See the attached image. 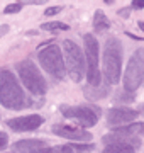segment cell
<instances>
[{
  "instance_id": "6da1fadb",
  "label": "cell",
  "mask_w": 144,
  "mask_h": 153,
  "mask_svg": "<svg viewBox=\"0 0 144 153\" xmlns=\"http://www.w3.org/2000/svg\"><path fill=\"white\" fill-rule=\"evenodd\" d=\"M0 104L5 109H24L29 105L24 90L21 88L15 75L9 70L0 71Z\"/></svg>"
},
{
  "instance_id": "7a4b0ae2",
  "label": "cell",
  "mask_w": 144,
  "mask_h": 153,
  "mask_svg": "<svg viewBox=\"0 0 144 153\" xmlns=\"http://www.w3.org/2000/svg\"><path fill=\"white\" fill-rule=\"evenodd\" d=\"M104 76L107 83L115 85L122 71V46L119 39L110 38L104 48Z\"/></svg>"
},
{
  "instance_id": "3957f363",
  "label": "cell",
  "mask_w": 144,
  "mask_h": 153,
  "mask_svg": "<svg viewBox=\"0 0 144 153\" xmlns=\"http://www.w3.org/2000/svg\"><path fill=\"white\" fill-rule=\"evenodd\" d=\"M17 71H19V76H21V82L26 85L29 92L32 95H44L46 90H48V85H46V80L43 73L39 71V68L34 65L31 60H24L17 65Z\"/></svg>"
},
{
  "instance_id": "277c9868",
  "label": "cell",
  "mask_w": 144,
  "mask_h": 153,
  "mask_svg": "<svg viewBox=\"0 0 144 153\" xmlns=\"http://www.w3.org/2000/svg\"><path fill=\"white\" fill-rule=\"evenodd\" d=\"M65 49V63H66V70L70 73L73 82H82V78L87 73L85 68V55L76 43H73L71 39H65L63 43Z\"/></svg>"
},
{
  "instance_id": "5b68a950",
  "label": "cell",
  "mask_w": 144,
  "mask_h": 153,
  "mask_svg": "<svg viewBox=\"0 0 144 153\" xmlns=\"http://www.w3.org/2000/svg\"><path fill=\"white\" fill-rule=\"evenodd\" d=\"M37 58H39L41 66L49 75H53L58 80L65 78V75H66V63H65L63 55H61L60 48L56 44H51V46H46L44 49H41Z\"/></svg>"
},
{
  "instance_id": "8992f818",
  "label": "cell",
  "mask_w": 144,
  "mask_h": 153,
  "mask_svg": "<svg viewBox=\"0 0 144 153\" xmlns=\"http://www.w3.org/2000/svg\"><path fill=\"white\" fill-rule=\"evenodd\" d=\"M144 78V49H136L124 73V87L129 92L137 90Z\"/></svg>"
},
{
  "instance_id": "52a82bcc",
  "label": "cell",
  "mask_w": 144,
  "mask_h": 153,
  "mask_svg": "<svg viewBox=\"0 0 144 153\" xmlns=\"http://www.w3.org/2000/svg\"><path fill=\"white\" fill-rule=\"evenodd\" d=\"M85 55H87V78L92 87H100L98 70V43L93 34H85Z\"/></svg>"
},
{
  "instance_id": "ba28073f",
  "label": "cell",
  "mask_w": 144,
  "mask_h": 153,
  "mask_svg": "<svg viewBox=\"0 0 144 153\" xmlns=\"http://www.w3.org/2000/svg\"><path fill=\"white\" fill-rule=\"evenodd\" d=\"M61 114L70 119H76L78 124L83 128H93L98 123V112L90 107H68L63 105L61 107Z\"/></svg>"
},
{
  "instance_id": "9c48e42d",
  "label": "cell",
  "mask_w": 144,
  "mask_h": 153,
  "mask_svg": "<svg viewBox=\"0 0 144 153\" xmlns=\"http://www.w3.org/2000/svg\"><path fill=\"white\" fill-rule=\"evenodd\" d=\"M43 123H44L43 116L31 114V116H21V117L9 119L7 126L10 128L12 131H32V129H37Z\"/></svg>"
},
{
  "instance_id": "30bf717a",
  "label": "cell",
  "mask_w": 144,
  "mask_h": 153,
  "mask_svg": "<svg viewBox=\"0 0 144 153\" xmlns=\"http://www.w3.org/2000/svg\"><path fill=\"white\" fill-rule=\"evenodd\" d=\"M54 134L61 138H66V140H73V141L83 143V141H90L92 140V134L85 129H80V128H73V126H60L56 124L51 128Z\"/></svg>"
},
{
  "instance_id": "8fae6325",
  "label": "cell",
  "mask_w": 144,
  "mask_h": 153,
  "mask_svg": "<svg viewBox=\"0 0 144 153\" xmlns=\"http://www.w3.org/2000/svg\"><path fill=\"white\" fill-rule=\"evenodd\" d=\"M139 116L137 111L132 109H110L107 114L109 124H120V123H131Z\"/></svg>"
},
{
  "instance_id": "7c38bea8",
  "label": "cell",
  "mask_w": 144,
  "mask_h": 153,
  "mask_svg": "<svg viewBox=\"0 0 144 153\" xmlns=\"http://www.w3.org/2000/svg\"><path fill=\"white\" fill-rule=\"evenodd\" d=\"M48 146V143L43 140H21L14 143V148L22 153H39Z\"/></svg>"
},
{
  "instance_id": "4fadbf2b",
  "label": "cell",
  "mask_w": 144,
  "mask_h": 153,
  "mask_svg": "<svg viewBox=\"0 0 144 153\" xmlns=\"http://www.w3.org/2000/svg\"><path fill=\"white\" fill-rule=\"evenodd\" d=\"M104 143L105 145H132L134 148L137 146V145H141V141L139 140H134V138L131 136H122V134H107V136H104Z\"/></svg>"
},
{
  "instance_id": "5bb4252c",
  "label": "cell",
  "mask_w": 144,
  "mask_h": 153,
  "mask_svg": "<svg viewBox=\"0 0 144 153\" xmlns=\"http://www.w3.org/2000/svg\"><path fill=\"white\" fill-rule=\"evenodd\" d=\"M115 134H122V136H144V123H132V124L126 126V128H117Z\"/></svg>"
},
{
  "instance_id": "9a60e30c",
  "label": "cell",
  "mask_w": 144,
  "mask_h": 153,
  "mask_svg": "<svg viewBox=\"0 0 144 153\" xmlns=\"http://www.w3.org/2000/svg\"><path fill=\"white\" fill-rule=\"evenodd\" d=\"M93 27H95V31H97V33H104V31H107V29L110 27V21L107 19V16H105L102 10H97V12H95Z\"/></svg>"
},
{
  "instance_id": "2e32d148",
  "label": "cell",
  "mask_w": 144,
  "mask_h": 153,
  "mask_svg": "<svg viewBox=\"0 0 144 153\" xmlns=\"http://www.w3.org/2000/svg\"><path fill=\"white\" fill-rule=\"evenodd\" d=\"M102 153H134L132 145H107Z\"/></svg>"
},
{
  "instance_id": "e0dca14e",
  "label": "cell",
  "mask_w": 144,
  "mask_h": 153,
  "mask_svg": "<svg viewBox=\"0 0 144 153\" xmlns=\"http://www.w3.org/2000/svg\"><path fill=\"white\" fill-rule=\"evenodd\" d=\"M41 27L44 31H68L70 26L65 24V22H44Z\"/></svg>"
},
{
  "instance_id": "ac0fdd59",
  "label": "cell",
  "mask_w": 144,
  "mask_h": 153,
  "mask_svg": "<svg viewBox=\"0 0 144 153\" xmlns=\"http://www.w3.org/2000/svg\"><path fill=\"white\" fill-rule=\"evenodd\" d=\"M22 9V4H10V5L5 7V14H15Z\"/></svg>"
},
{
  "instance_id": "d6986e66",
  "label": "cell",
  "mask_w": 144,
  "mask_h": 153,
  "mask_svg": "<svg viewBox=\"0 0 144 153\" xmlns=\"http://www.w3.org/2000/svg\"><path fill=\"white\" fill-rule=\"evenodd\" d=\"M7 143H9V138H7V134L0 131V150H4V148L7 146Z\"/></svg>"
},
{
  "instance_id": "ffe728a7",
  "label": "cell",
  "mask_w": 144,
  "mask_h": 153,
  "mask_svg": "<svg viewBox=\"0 0 144 153\" xmlns=\"http://www.w3.org/2000/svg\"><path fill=\"white\" fill-rule=\"evenodd\" d=\"M61 12V7H49V9H46V16H56V14H60Z\"/></svg>"
},
{
  "instance_id": "44dd1931",
  "label": "cell",
  "mask_w": 144,
  "mask_h": 153,
  "mask_svg": "<svg viewBox=\"0 0 144 153\" xmlns=\"http://www.w3.org/2000/svg\"><path fill=\"white\" fill-rule=\"evenodd\" d=\"M132 9H144V0H136V2H132Z\"/></svg>"
},
{
  "instance_id": "7402d4cb",
  "label": "cell",
  "mask_w": 144,
  "mask_h": 153,
  "mask_svg": "<svg viewBox=\"0 0 144 153\" xmlns=\"http://www.w3.org/2000/svg\"><path fill=\"white\" fill-rule=\"evenodd\" d=\"M9 26H7V24H4V26H0V38H2V36H5L7 33H9Z\"/></svg>"
},
{
  "instance_id": "603a6c76",
  "label": "cell",
  "mask_w": 144,
  "mask_h": 153,
  "mask_svg": "<svg viewBox=\"0 0 144 153\" xmlns=\"http://www.w3.org/2000/svg\"><path fill=\"white\" fill-rule=\"evenodd\" d=\"M129 9H120V10H119V16L120 17H129Z\"/></svg>"
},
{
  "instance_id": "cb8c5ba5",
  "label": "cell",
  "mask_w": 144,
  "mask_h": 153,
  "mask_svg": "<svg viewBox=\"0 0 144 153\" xmlns=\"http://www.w3.org/2000/svg\"><path fill=\"white\" fill-rule=\"evenodd\" d=\"M139 27H141V29L144 31V22H143V21H139Z\"/></svg>"
}]
</instances>
